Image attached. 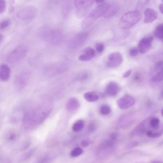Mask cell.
<instances>
[{
    "label": "cell",
    "instance_id": "cell-8",
    "mask_svg": "<svg viewBox=\"0 0 163 163\" xmlns=\"http://www.w3.org/2000/svg\"><path fill=\"white\" fill-rule=\"evenodd\" d=\"M153 40L152 36L144 37L140 41L138 45L140 52L142 54L147 52L150 49Z\"/></svg>",
    "mask_w": 163,
    "mask_h": 163
},
{
    "label": "cell",
    "instance_id": "cell-24",
    "mask_svg": "<svg viewBox=\"0 0 163 163\" xmlns=\"http://www.w3.org/2000/svg\"><path fill=\"white\" fill-rule=\"evenodd\" d=\"M11 23L9 20H5L0 23V29L3 30L8 27Z\"/></svg>",
    "mask_w": 163,
    "mask_h": 163
},
{
    "label": "cell",
    "instance_id": "cell-28",
    "mask_svg": "<svg viewBox=\"0 0 163 163\" xmlns=\"http://www.w3.org/2000/svg\"><path fill=\"white\" fill-rule=\"evenodd\" d=\"M138 50L137 48H132L129 52V54L132 56H136L138 55Z\"/></svg>",
    "mask_w": 163,
    "mask_h": 163
},
{
    "label": "cell",
    "instance_id": "cell-35",
    "mask_svg": "<svg viewBox=\"0 0 163 163\" xmlns=\"http://www.w3.org/2000/svg\"><path fill=\"white\" fill-rule=\"evenodd\" d=\"M16 138V136L15 134H12L10 135L9 137V140H14Z\"/></svg>",
    "mask_w": 163,
    "mask_h": 163
},
{
    "label": "cell",
    "instance_id": "cell-7",
    "mask_svg": "<svg viewBox=\"0 0 163 163\" xmlns=\"http://www.w3.org/2000/svg\"><path fill=\"white\" fill-rule=\"evenodd\" d=\"M108 61L107 65L110 68H116L120 65L123 62V58L119 52L111 54L108 57Z\"/></svg>",
    "mask_w": 163,
    "mask_h": 163
},
{
    "label": "cell",
    "instance_id": "cell-1",
    "mask_svg": "<svg viewBox=\"0 0 163 163\" xmlns=\"http://www.w3.org/2000/svg\"><path fill=\"white\" fill-rule=\"evenodd\" d=\"M141 19L140 12L137 10L128 12L121 18L119 23V27L123 29L130 28L138 23Z\"/></svg>",
    "mask_w": 163,
    "mask_h": 163
},
{
    "label": "cell",
    "instance_id": "cell-5",
    "mask_svg": "<svg viewBox=\"0 0 163 163\" xmlns=\"http://www.w3.org/2000/svg\"><path fill=\"white\" fill-rule=\"evenodd\" d=\"M136 102V99L129 95H126L117 101V104L121 109H125L133 106Z\"/></svg>",
    "mask_w": 163,
    "mask_h": 163
},
{
    "label": "cell",
    "instance_id": "cell-21",
    "mask_svg": "<svg viewBox=\"0 0 163 163\" xmlns=\"http://www.w3.org/2000/svg\"><path fill=\"white\" fill-rule=\"evenodd\" d=\"M100 111L102 115H106L110 114L111 111V109L108 106L104 105L101 107L100 109Z\"/></svg>",
    "mask_w": 163,
    "mask_h": 163
},
{
    "label": "cell",
    "instance_id": "cell-15",
    "mask_svg": "<svg viewBox=\"0 0 163 163\" xmlns=\"http://www.w3.org/2000/svg\"><path fill=\"white\" fill-rule=\"evenodd\" d=\"M85 99L89 102H95L99 99V96L94 91H90L86 93L84 95Z\"/></svg>",
    "mask_w": 163,
    "mask_h": 163
},
{
    "label": "cell",
    "instance_id": "cell-19",
    "mask_svg": "<svg viewBox=\"0 0 163 163\" xmlns=\"http://www.w3.org/2000/svg\"><path fill=\"white\" fill-rule=\"evenodd\" d=\"M163 80V71L162 70L158 73L155 75L153 76L151 80L153 82H158L162 81Z\"/></svg>",
    "mask_w": 163,
    "mask_h": 163
},
{
    "label": "cell",
    "instance_id": "cell-23",
    "mask_svg": "<svg viewBox=\"0 0 163 163\" xmlns=\"http://www.w3.org/2000/svg\"><path fill=\"white\" fill-rule=\"evenodd\" d=\"M83 152L82 149L80 148H77L71 151L70 155L73 157H76L80 156Z\"/></svg>",
    "mask_w": 163,
    "mask_h": 163
},
{
    "label": "cell",
    "instance_id": "cell-10",
    "mask_svg": "<svg viewBox=\"0 0 163 163\" xmlns=\"http://www.w3.org/2000/svg\"><path fill=\"white\" fill-rule=\"evenodd\" d=\"M27 78L26 73L24 72L17 77L15 81V85L18 90H21L25 87L27 82Z\"/></svg>",
    "mask_w": 163,
    "mask_h": 163
},
{
    "label": "cell",
    "instance_id": "cell-14",
    "mask_svg": "<svg viewBox=\"0 0 163 163\" xmlns=\"http://www.w3.org/2000/svg\"><path fill=\"white\" fill-rule=\"evenodd\" d=\"M118 10V6L116 4H110L107 12L104 17L107 18L114 16L117 13Z\"/></svg>",
    "mask_w": 163,
    "mask_h": 163
},
{
    "label": "cell",
    "instance_id": "cell-30",
    "mask_svg": "<svg viewBox=\"0 0 163 163\" xmlns=\"http://www.w3.org/2000/svg\"><path fill=\"white\" fill-rule=\"evenodd\" d=\"M15 3L14 0H11L10 2L9 7V11L10 12H12L14 11V4Z\"/></svg>",
    "mask_w": 163,
    "mask_h": 163
},
{
    "label": "cell",
    "instance_id": "cell-11",
    "mask_svg": "<svg viewBox=\"0 0 163 163\" xmlns=\"http://www.w3.org/2000/svg\"><path fill=\"white\" fill-rule=\"evenodd\" d=\"M144 15V22L146 23H150L155 21L158 16L155 10L151 8H148L145 10Z\"/></svg>",
    "mask_w": 163,
    "mask_h": 163
},
{
    "label": "cell",
    "instance_id": "cell-38",
    "mask_svg": "<svg viewBox=\"0 0 163 163\" xmlns=\"http://www.w3.org/2000/svg\"><path fill=\"white\" fill-rule=\"evenodd\" d=\"M95 2L97 3H101L104 2V0H95Z\"/></svg>",
    "mask_w": 163,
    "mask_h": 163
},
{
    "label": "cell",
    "instance_id": "cell-34",
    "mask_svg": "<svg viewBox=\"0 0 163 163\" xmlns=\"http://www.w3.org/2000/svg\"><path fill=\"white\" fill-rule=\"evenodd\" d=\"M132 73V71L131 70H129L127 71L123 75V77L124 78H127Z\"/></svg>",
    "mask_w": 163,
    "mask_h": 163
},
{
    "label": "cell",
    "instance_id": "cell-9",
    "mask_svg": "<svg viewBox=\"0 0 163 163\" xmlns=\"http://www.w3.org/2000/svg\"><path fill=\"white\" fill-rule=\"evenodd\" d=\"M120 90L119 85L114 82L109 83L107 86L105 92L108 95L115 96L119 93Z\"/></svg>",
    "mask_w": 163,
    "mask_h": 163
},
{
    "label": "cell",
    "instance_id": "cell-27",
    "mask_svg": "<svg viewBox=\"0 0 163 163\" xmlns=\"http://www.w3.org/2000/svg\"><path fill=\"white\" fill-rule=\"evenodd\" d=\"M78 59L79 61H86L91 59L89 57L85 54L80 56Z\"/></svg>",
    "mask_w": 163,
    "mask_h": 163
},
{
    "label": "cell",
    "instance_id": "cell-37",
    "mask_svg": "<svg viewBox=\"0 0 163 163\" xmlns=\"http://www.w3.org/2000/svg\"><path fill=\"white\" fill-rule=\"evenodd\" d=\"M3 38V35L0 33V43H1V42L2 41V40Z\"/></svg>",
    "mask_w": 163,
    "mask_h": 163
},
{
    "label": "cell",
    "instance_id": "cell-36",
    "mask_svg": "<svg viewBox=\"0 0 163 163\" xmlns=\"http://www.w3.org/2000/svg\"><path fill=\"white\" fill-rule=\"evenodd\" d=\"M163 6L162 4H161L159 6V9L160 11L162 14H163Z\"/></svg>",
    "mask_w": 163,
    "mask_h": 163
},
{
    "label": "cell",
    "instance_id": "cell-17",
    "mask_svg": "<svg viewBox=\"0 0 163 163\" xmlns=\"http://www.w3.org/2000/svg\"><path fill=\"white\" fill-rule=\"evenodd\" d=\"M163 26L162 24L159 25L156 28L155 31V36L157 38L162 40Z\"/></svg>",
    "mask_w": 163,
    "mask_h": 163
},
{
    "label": "cell",
    "instance_id": "cell-29",
    "mask_svg": "<svg viewBox=\"0 0 163 163\" xmlns=\"http://www.w3.org/2000/svg\"><path fill=\"white\" fill-rule=\"evenodd\" d=\"M96 128V125L94 123H92L89 125L88 129L90 132H93L95 130Z\"/></svg>",
    "mask_w": 163,
    "mask_h": 163
},
{
    "label": "cell",
    "instance_id": "cell-20",
    "mask_svg": "<svg viewBox=\"0 0 163 163\" xmlns=\"http://www.w3.org/2000/svg\"><path fill=\"white\" fill-rule=\"evenodd\" d=\"M160 120L158 118H154L151 119L150 122V125L151 127L157 129L159 127Z\"/></svg>",
    "mask_w": 163,
    "mask_h": 163
},
{
    "label": "cell",
    "instance_id": "cell-4",
    "mask_svg": "<svg viewBox=\"0 0 163 163\" xmlns=\"http://www.w3.org/2000/svg\"><path fill=\"white\" fill-rule=\"evenodd\" d=\"M27 52L26 47L23 45H20L14 49L8 55L7 60L11 64H15L25 56Z\"/></svg>",
    "mask_w": 163,
    "mask_h": 163
},
{
    "label": "cell",
    "instance_id": "cell-6",
    "mask_svg": "<svg viewBox=\"0 0 163 163\" xmlns=\"http://www.w3.org/2000/svg\"><path fill=\"white\" fill-rule=\"evenodd\" d=\"M19 15L23 19L30 21L33 19L36 16L37 14V9L34 6H27L20 12Z\"/></svg>",
    "mask_w": 163,
    "mask_h": 163
},
{
    "label": "cell",
    "instance_id": "cell-31",
    "mask_svg": "<svg viewBox=\"0 0 163 163\" xmlns=\"http://www.w3.org/2000/svg\"><path fill=\"white\" fill-rule=\"evenodd\" d=\"M118 137V135L116 132L112 133L110 136V138L112 141L116 140Z\"/></svg>",
    "mask_w": 163,
    "mask_h": 163
},
{
    "label": "cell",
    "instance_id": "cell-26",
    "mask_svg": "<svg viewBox=\"0 0 163 163\" xmlns=\"http://www.w3.org/2000/svg\"><path fill=\"white\" fill-rule=\"evenodd\" d=\"M104 48V45L101 43H98L96 45V49L98 52H103Z\"/></svg>",
    "mask_w": 163,
    "mask_h": 163
},
{
    "label": "cell",
    "instance_id": "cell-3",
    "mask_svg": "<svg viewBox=\"0 0 163 163\" xmlns=\"http://www.w3.org/2000/svg\"><path fill=\"white\" fill-rule=\"evenodd\" d=\"M76 15L79 18L84 17L93 6L94 0H74Z\"/></svg>",
    "mask_w": 163,
    "mask_h": 163
},
{
    "label": "cell",
    "instance_id": "cell-33",
    "mask_svg": "<svg viewBox=\"0 0 163 163\" xmlns=\"http://www.w3.org/2000/svg\"><path fill=\"white\" fill-rule=\"evenodd\" d=\"M90 142L88 140H84L82 142V144L84 146L86 147L87 146L90 144Z\"/></svg>",
    "mask_w": 163,
    "mask_h": 163
},
{
    "label": "cell",
    "instance_id": "cell-2",
    "mask_svg": "<svg viewBox=\"0 0 163 163\" xmlns=\"http://www.w3.org/2000/svg\"><path fill=\"white\" fill-rule=\"evenodd\" d=\"M109 4L100 5L92 10L83 20L86 26H90L99 18L104 16L108 11Z\"/></svg>",
    "mask_w": 163,
    "mask_h": 163
},
{
    "label": "cell",
    "instance_id": "cell-16",
    "mask_svg": "<svg viewBox=\"0 0 163 163\" xmlns=\"http://www.w3.org/2000/svg\"><path fill=\"white\" fill-rule=\"evenodd\" d=\"M85 125V121L82 120H79L73 124V129L75 132H78L82 130Z\"/></svg>",
    "mask_w": 163,
    "mask_h": 163
},
{
    "label": "cell",
    "instance_id": "cell-22",
    "mask_svg": "<svg viewBox=\"0 0 163 163\" xmlns=\"http://www.w3.org/2000/svg\"><path fill=\"white\" fill-rule=\"evenodd\" d=\"M162 134L161 131L153 132L151 131H148L147 132V136L149 138H155L161 136Z\"/></svg>",
    "mask_w": 163,
    "mask_h": 163
},
{
    "label": "cell",
    "instance_id": "cell-12",
    "mask_svg": "<svg viewBox=\"0 0 163 163\" xmlns=\"http://www.w3.org/2000/svg\"><path fill=\"white\" fill-rule=\"evenodd\" d=\"M11 73V69L8 65L5 64L0 65V80L3 81H8Z\"/></svg>",
    "mask_w": 163,
    "mask_h": 163
},
{
    "label": "cell",
    "instance_id": "cell-13",
    "mask_svg": "<svg viewBox=\"0 0 163 163\" xmlns=\"http://www.w3.org/2000/svg\"><path fill=\"white\" fill-rule=\"evenodd\" d=\"M80 104L77 99L74 98L70 99L66 104V108L70 111H73L77 109L79 107Z\"/></svg>",
    "mask_w": 163,
    "mask_h": 163
},
{
    "label": "cell",
    "instance_id": "cell-25",
    "mask_svg": "<svg viewBox=\"0 0 163 163\" xmlns=\"http://www.w3.org/2000/svg\"><path fill=\"white\" fill-rule=\"evenodd\" d=\"M6 8V3L5 0H0V14L4 13Z\"/></svg>",
    "mask_w": 163,
    "mask_h": 163
},
{
    "label": "cell",
    "instance_id": "cell-32",
    "mask_svg": "<svg viewBox=\"0 0 163 163\" xmlns=\"http://www.w3.org/2000/svg\"><path fill=\"white\" fill-rule=\"evenodd\" d=\"M138 145V143L136 141L130 143L128 146L129 147L133 148L136 147Z\"/></svg>",
    "mask_w": 163,
    "mask_h": 163
},
{
    "label": "cell",
    "instance_id": "cell-18",
    "mask_svg": "<svg viewBox=\"0 0 163 163\" xmlns=\"http://www.w3.org/2000/svg\"><path fill=\"white\" fill-rule=\"evenodd\" d=\"M83 52L85 55L88 56L91 59L94 58L95 56V53L94 50L90 47H87L85 48Z\"/></svg>",
    "mask_w": 163,
    "mask_h": 163
},
{
    "label": "cell",
    "instance_id": "cell-39",
    "mask_svg": "<svg viewBox=\"0 0 163 163\" xmlns=\"http://www.w3.org/2000/svg\"><path fill=\"white\" fill-rule=\"evenodd\" d=\"M162 111H163V110L162 109L161 111V115L162 116Z\"/></svg>",
    "mask_w": 163,
    "mask_h": 163
}]
</instances>
